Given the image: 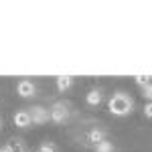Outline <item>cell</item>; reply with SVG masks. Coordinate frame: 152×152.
<instances>
[{"label":"cell","mask_w":152,"mask_h":152,"mask_svg":"<svg viewBox=\"0 0 152 152\" xmlns=\"http://www.w3.org/2000/svg\"><path fill=\"white\" fill-rule=\"evenodd\" d=\"M107 107H110V112H112L114 116H120V118L128 116L130 112H132V107H134V99H132L126 91H116V94L110 97Z\"/></svg>","instance_id":"1"},{"label":"cell","mask_w":152,"mask_h":152,"mask_svg":"<svg viewBox=\"0 0 152 152\" xmlns=\"http://www.w3.org/2000/svg\"><path fill=\"white\" fill-rule=\"evenodd\" d=\"M49 114H51V120L55 124H63L69 118V105L65 104V102H57V104L49 110Z\"/></svg>","instance_id":"2"},{"label":"cell","mask_w":152,"mask_h":152,"mask_svg":"<svg viewBox=\"0 0 152 152\" xmlns=\"http://www.w3.org/2000/svg\"><path fill=\"white\" fill-rule=\"evenodd\" d=\"M26 112H28V116H31V120H33V124H37V126H41V124H45V122H49V120H51V114H49V110H45L43 105L28 107Z\"/></svg>","instance_id":"3"},{"label":"cell","mask_w":152,"mask_h":152,"mask_svg":"<svg viewBox=\"0 0 152 152\" xmlns=\"http://www.w3.org/2000/svg\"><path fill=\"white\" fill-rule=\"evenodd\" d=\"M35 83L28 81V79H23V81H18V85H16V94L20 95V97H33L35 95Z\"/></svg>","instance_id":"4"},{"label":"cell","mask_w":152,"mask_h":152,"mask_svg":"<svg viewBox=\"0 0 152 152\" xmlns=\"http://www.w3.org/2000/svg\"><path fill=\"white\" fill-rule=\"evenodd\" d=\"M31 124H33V120H31V116H28L26 110L14 114V126H16V128H28Z\"/></svg>","instance_id":"5"},{"label":"cell","mask_w":152,"mask_h":152,"mask_svg":"<svg viewBox=\"0 0 152 152\" xmlns=\"http://www.w3.org/2000/svg\"><path fill=\"white\" fill-rule=\"evenodd\" d=\"M102 140H105V132L104 130H97V128H94V130H89V134H87V142L89 144H97V142H102Z\"/></svg>","instance_id":"6"},{"label":"cell","mask_w":152,"mask_h":152,"mask_svg":"<svg viewBox=\"0 0 152 152\" xmlns=\"http://www.w3.org/2000/svg\"><path fill=\"white\" fill-rule=\"evenodd\" d=\"M71 85H73V77H69V75H61V77H57V89L59 91H67Z\"/></svg>","instance_id":"7"},{"label":"cell","mask_w":152,"mask_h":152,"mask_svg":"<svg viewBox=\"0 0 152 152\" xmlns=\"http://www.w3.org/2000/svg\"><path fill=\"white\" fill-rule=\"evenodd\" d=\"M102 97H104V95H102V89H97V87H95V89H91V91L87 94L85 102H87L89 105H97L99 102H102Z\"/></svg>","instance_id":"8"},{"label":"cell","mask_w":152,"mask_h":152,"mask_svg":"<svg viewBox=\"0 0 152 152\" xmlns=\"http://www.w3.org/2000/svg\"><path fill=\"white\" fill-rule=\"evenodd\" d=\"M6 146L10 148V152H26V146H24V140H23V138H12Z\"/></svg>","instance_id":"9"},{"label":"cell","mask_w":152,"mask_h":152,"mask_svg":"<svg viewBox=\"0 0 152 152\" xmlns=\"http://www.w3.org/2000/svg\"><path fill=\"white\" fill-rule=\"evenodd\" d=\"M94 150L95 152H114V142L102 140V142H97V144L94 146Z\"/></svg>","instance_id":"10"},{"label":"cell","mask_w":152,"mask_h":152,"mask_svg":"<svg viewBox=\"0 0 152 152\" xmlns=\"http://www.w3.org/2000/svg\"><path fill=\"white\" fill-rule=\"evenodd\" d=\"M39 152H57V146H55L53 142L45 140V142H41V146H39Z\"/></svg>","instance_id":"11"},{"label":"cell","mask_w":152,"mask_h":152,"mask_svg":"<svg viewBox=\"0 0 152 152\" xmlns=\"http://www.w3.org/2000/svg\"><path fill=\"white\" fill-rule=\"evenodd\" d=\"M136 85H140V87L150 85V77L148 75H136Z\"/></svg>","instance_id":"12"},{"label":"cell","mask_w":152,"mask_h":152,"mask_svg":"<svg viewBox=\"0 0 152 152\" xmlns=\"http://www.w3.org/2000/svg\"><path fill=\"white\" fill-rule=\"evenodd\" d=\"M142 95H144L148 102H152V83H150V85H146V87H142Z\"/></svg>","instance_id":"13"},{"label":"cell","mask_w":152,"mask_h":152,"mask_svg":"<svg viewBox=\"0 0 152 152\" xmlns=\"http://www.w3.org/2000/svg\"><path fill=\"white\" fill-rule=\"evenodd\" d=\"M144 116H146V118H152V102H148V104L144 105Z\"/></svg>","instance_id":"14"},{"label":"cell","mask_w":152,"mask_h":152,"mask_svg":"<svg viewBox=\"0 0 152 152\" xmlns=\"http://www.w3.org/2000/svg\"><path fill=\"white\" fill-rule=\"evenodd\" d=\"M0 152H10V148H8V146H4V148H0Z\"/></svg>","instance_id":"15"},{"label":"cell","mask_w":152,"mask_h":152,"mask_svg":"<svg viewBox=\"0 0 152 152\" xmlns=\"http://www.w3.org/2000/svg\"><path fill=\"white\" fill-rule=\"evenodd\" d=\"M0 126H2V122H0Z\"/></svg>","instance_id":"16"}]
</instances>
